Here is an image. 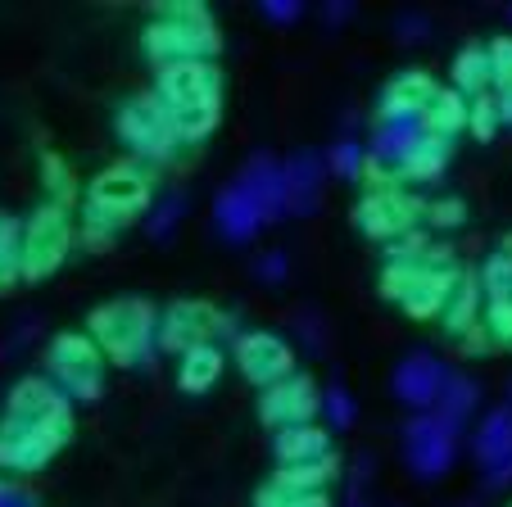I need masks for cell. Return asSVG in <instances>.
I'll return each mask as SVG.
<instances>
[{"mask_svg":"<svg viewBox=\"0 0 512 507\" xmlns=\"http://www.w3.org/2000/svg\"><path fill=\"white\" fill-rule=\"evenodd\" d=\"M254 277H259L263 286H281V281L290 277V259L281 254V249H268V254L254 259Z\"/></svg>","mask_w":512,"mask_h":507,"instance_id":"b9f144b4","label":"cell"},{"mask_svg":"<svg viewBox=\"0 0 512 507\" xmlns=\"http://www.w3.org/2000/svg\"><path fill=\"white\" fill-rule=\"evenodd\" d=\"M449 376H454V372H449V367L440 363V358L426 354V349H417V354L399 358L395 376H390V390H395V399H399V403H408L413 412H431V408H435V399L445 394Z\"/></svg>","mask_w":512,"mask_h":507,"instance_id":"2e32d148","label":"cell"},{"mask_svg":"<svg viewBox=\"0 0 512 507\" xmlns=\"http://www.w3.org/2000/svg\"><path fill=\"white\" fill-rule=\"evenodd\" d=\"M395 37L404 41V46H417V41L431 37V19H426V14H417V10L399 14V19H395Z\"/></svg>","mask_w":512,"mask_h":507,"instance_id":"7bdbcfd3","label":"cell"},{"mask_svg":"<svg viewBox=\"0 0 512 507\" xmlns=\"http://www.w3.org/2000/svg\"><path fill=\"white\" fill-rule=\"evenodd\" d=\"M272 458L277 467H313V462H331V431L309 421V426H290V431H272Z\"/></svg>","mask_w":512,"mask_h":507,"instance_id":"44dd1931","label":"cell"},{"mask_svg":"<svg viewBox=\"0 0 512 507\" xmlns=\"http://www.w3.org/2000/svg\"><path fill=\"white\" fill-rule=\"evenodd\" d=\"M295 335H300L313 354H322V349H327V322H322L318 313H300V317H295Z\"/></svg>","mask_w":512,"mask_h":507,"instance_id":"ee69618b","label":"cell"},{"mask_svg":"<svg viewBox=\"0 0 512 507\" xmlns=\"http://www.w3.org/2000/svg\"><path fill=\"white\" fill-rule=\"evenodd\" d=\"M463 127H467V100L458 96L454 87H440V96H435L431 109H426V132L454 141Z\"/></svg>","mask_w":512,"mask_h":507,"instance_id":"83f0119b","label":"cell"},{"mask_svg":"<svg viewBox=\"0 0 512 507\" xmlns=\"http://www.w3.org/2000/svg\"><path fill=\"white\" fill-rule=\"evenodd\" d=\"M259 14L268 23H277V28H286V23H300L304 19V5H300V0H263Z\"/></svg>","mask_w":512,"mask_h":507,"instance_id":"f6af8a7d","label":"cell"},{"mask_svg":"<svg viewBox=\"0 0 512 507\" xmlns=\"http://www.w3.org/2000/svg\"><path fill=\"white\" fill-rule=\"evenodd\" d=\"M218 322H223V313H218L213 304H200V299H177V304H168L164 313H159V326H155L159 354L182 358L186 349H195V345H213Z\"/></svg>","mask_w":512,"mask_h":507,"instance_id":"8fae6325","label":"cell"},{"mask_svg":"<svg viewBox=\"0 0 512 507\" xmlns=\"http://www.w3.org/2000/svg\"><path fill=\"white\" fill-rule=\"evenodd\" d=\"M476 403H481V385L472 381V376H449V385H445V394H440V399H435V417H445L449 426H458V431H463V421L472 417L476 412Z\"/></svg>","mask_w":512,"mask_h":507,"instance_id":"4316f807","label":"cell"},{"mask_svg":"<svg viewBox=\"0 0 512 507\" xmlns=\"http://www.w3.org/2000/svg\"><path fill=\"white\" fill-rule=\"evenodd\" d=\"M463 349H467V354H485V349H490V335H485L481 326H476V331H467V335H463Z\"/></svg>","mask_w":512,"mask_h":507,"instance_id":"f907efd6","label":"cell"},{"mask_svg":"<svg viewBox=\"0 0 512 507\" xmlns=\"http://www.w3.org/2000/svg\"><path fill=\"white\" fill-rule=\"evenodd\" d=\"M454 91L463 100H476V96H485V91L494 87L490 82V55H485V46H467V50H458V59H454Z\"/></svg>","mask_w":512,"mask_h":507,"instance_id":"484cf974","label":"cell"},{"mask_svg":"<svg viewBox=\"0 0 512 507\" xmlns=\"http://www.w3.org/2000/svg\"><path fill=\"white\" fill-rule=\"evenodd\" d=\"M422 213H426V204L417 200V195L390 186V191L363 195V204L354 209V227L368 240H395V236H404V231L422 227Z\"/></svg>","mask_w":512,"mask_h":507,"instance_id":"30bf717a","label":"cell"},{"mask_svg":"<svg viewBox=\"0 0 512 507\" xmlns=\"http://www.w3.org/2000/svg\"><path fill=\"white\" fill-rule=\"evenodd\" d=\"M508 399H512V385H508Z\"/></svg>","mask_w":512,"mask_h":507,"instance_id":"f5cc1de1","label":"cell"},{"mask_svg":"<svg viewBox=\"0 0 512 507\" xmlns=\"http://www.w3.org/2000/svg\"><path fill=\"white\" fill-rule=\"evenodd\" d=\"M426 249H431V240H426L422 227L404 231V236L386 240V268H408V263H422Z\"/></svg>","mask_w":512,"mask_h":507,"instance_id":"d590c367","label":"cell"},{"mask_svg":"<svg viewBox=\"0 0 512 507\" xmlns=\"http://www.w3.org/2000/svg\"><path fill=\"white\" fill-rule=\"evenodd\" d=\"M186 209H191L186 191H164L155 204H150V213H145V231H150L155 240H168L177 227H182Z\"/></svg>","mask_w":512,"mask_h":507,"instance_id":"4dcf8cb0","label":"cell"},{"mask_svg":"<svg viewBox=\"0 0 512 507\" xmlns=\"http://www.w3.org/2000/svg\"><path fill=\"white\" fill-rule=\"evenodd\" d=\"M476 281H481L485 299H512V254L508 249H503V254H490Z\"/></svg>","mask_w":512,"mask_h":507,"instance_id":"836d02e7","label":"cell"},{"mask_svg":"<svg viewBox=\"0 0 512 507\" xmlns=\"http://www.w3.org/2000/svg\"><path fill=\"white\" fill-rule=\"evenodd\" d=\"M141 46L159 68L195 64V59L218 55V28L200 0H164L155 23L141 32Z\"/></svg>","mask_w":512,"mask_h":507,"instance_id":"3957f363","label":"cell"},{"mask_svg":"<svg viewBox=\"0 0 512 507\" xmlns=\"http://www.w3.org/2000/svg\"><path fill=\"white\" fill-rule=\"evenodd\" d=\"M508 14H512V10H508Z\"/></svg>","mask_w":512,"mask_h":507,"instance_id":"db71d44e","label":"cell"},{"mask_svg":"<svg viewBox=\"0 0 512 507\" xmlns=\"http://www.w3.org/2000/svg\"><path fill=\"white\" fill-rule=\"evenodd\" d=\"M5 421H23V426H73V403L55 390L50 376H23L5 394Z\"/></svg>","mask_w":512,"mask_h":507,"instance_id":"9a60e30c","label":"cell"},{"mask_svg":"<svg viewBox=\"0 0 512 507\" xmlns=\"http://www.w3.org/2000/svg\"><path fill=\"white\" fill-rule=\"evenodd\" d=\"M0 507H37V498H32L23 485H14V480L0 476Z\"/></svg>","mask_w":512,"mask_h":507,"instance_id":"7dc6e473","label":"cell"},{"mask_svg":"<svg viewBox=\"0 0 512 507\" xmlns=\"http://www.w3.org/2000/svg\"><path fill=\"white\" fill-rule=\"evenodd\" d=\"M426 222H431V227H463L467 222V204L458 200V195H445V200H431L426 204V213H422Z\"/></svg>","mask_w":512,"mask_h":507,"instance_id":"ab89813d","label":"cell"},{"mask_svg":"<svg viewBox=\"0 0 512 507\" xmlns=\"http://www.w3.org/2000/svg\"><path fill=\"white\" fill-rule=\"evenodd\" d=\"M440 96L435 77L413 68V73H399L377 100V123H426V109Z\"/></svg>","mask_w":512,"mask_h":507,"instance_id":"ac0fdd59","label":"cell"},{"mask_svg":"<svg viewBox=\"0 0 512 507\" xmlns=\"http://www.w3.org/2000/svg\"><path fill=\"white\" fill-rule=\"evenodd\" d=\"M114 127L127 150L136 154V163H145V168L177 159V150H182V141H177V132H173V118H168V109L159 105L155 96H132L118 109Z\"/></svg>","mask_w":512,"mask_h":507,"instance_id":"8992f818","label":"cell"},{"mask_svg":"<svg viewBox=\"0 0 512 507\" xmlns=\"http://www.w3.org/2000/svg\"><path fill=\"white\" fill-rule=\"evenodd\" d=\"M41 177H46L55 204H64L68 195H73V173L64 168V159H59V154H46V159H41Z\"/></svg>","mask_w":512,"mask_h":507,"instance_id":"60d3db41","label":"cell"},{"mask_svg":"<svg viewBox=\"0 0 512 507\" xmlns=\"http://www.w3.org/2000/svg\"><path fill=\"white\" fill-rule=\"evenodd\" d=\"M458 286L454 268H426V263H408V268H386L381 272V290L386 299H399L408 317L426 322V317H440Z\"/></svg>","mask_w":512,"mask_h":507,"instance_id":"ba28073f","label":"cell"},{"mask_svg":"<svg viewBox=\"0 0 512 507\" xmlns=\"http://www.w3.org/2000/svg\"><path fill=\"white\" fill-rule=\"evenodd\" d=\"M159 313L150 299H114V304H100L91 313V340L105 358H114L127 372H150L159 358V340H155Z\"/></svg>","mask_w":512,"mask_h":507,"instance_id":"7a4b0ae2","label":"cell"},{"mask_svg":"<svg viewBox=\"0 0 512 507\" xmlns=\"http://www.w3.org/2000/svg\"><path fill=\"white\" fill-rule=\"evenodd\" d=\"M254 507H331V498L327 494H286L277 485H263Z\"/></svg>","mask_w":512,"mask_h":507,"instance_id":"74e56055","label":"cell"},{"mask_svg":"<svg viewBox=\"0 0 512 507\" xmlns=\"http://www.w3.org/2000/svg\"><path fill=\"white\" fill-rule=\"evenodd\" d=\"M73 426H23L0 417V471H41L64 449Z\"/></svg>","mask_w":512,"mask_h":507,"instance_id":"7c38bea8","label":"cell"},{"mask_svg":"<svg viewBox=\"0 0 512 507\" xmlns=\"http://www.w3.org/2000/svg\"><path fill=\"white\" fill-rule=\"evenodd\" d=\"M241 186L254 195V204L263 209L268 222L286 213V177H281V163L272 159V154H254V159L245 163Z\"/></svg>","mask_w":512,"mask_h":507,"instance_id":"7402d4cb","label":"cell"},{"mask_svg":"<svg viewBox=\"0 0 512 507\" xmlns=\"http://www.w3.org/2000/svg\"><path fill=\"white\" fill-rule=\"evenodd\" d=\"M232 354H236L241 376L250 385H259V390L295 376V349H290V340H281L277 331H241Z\"/></svg>","mask_w":512,"mask_h":507,"instance_id":"5bb4252c","label":"cell"},{"mask_svg":"<svg viewBox=\"0 0 512 507\" xmlns=\"http://www.w3.org/2000/svg\"><path fill=\"white\" fill-rule=\"evenodd\" d=\"M494 114H499V123H512V87L494 96Z\"/></svg>","mask_w":512,"mask_h":507,"instance_id":"816d5d0a","label":"cell"},{"mask_svg":"<svg viewBox=\"0 0 512 507\" xmlns=\"http://www.w3.org/2000/svg\"><path fill=\"white\" fill-rule=\"evenodd\" d=\"M481 308H485V295H481V281L476 277H458V286H454V295H449V304H445V331L454 335V340H463L467 331H476L481 326Z\"/></svg>","mask_w":512,"mask_h":507,"instance_id":"cb8c5ba5","label":"cell"},{"mask_svg":"<svg viewBox=\"0 0 512 507\" xmlns=\"http://www.w3.org/2000/svg\"><path fill=\"white\" fill-rule=\"evenodd\" d=\"M322 163H327V168L340 177V182H363V173H368V150H363V141L345 136V141L331 145Z\"/></svg>","mask_w":512,"mask_h":507,"instance_id":"1f68e13d","label":"cell"},{"mask_svg":"<svg viewBox=\"0 0 512 507\" xmlns=\"http://www.w3.org/2000/svg\"><path fill=\"white\" fill-rule=\"evenodd\" d=\"M481 331L490 335V345L512 349V299H485V308H481Z\"/></svg>","mask_w":512,"mask_h":507,"instance_id":"e575fe53","label":"cell"},{"mask_svg":"<svg viewBox=\"0 0 512 507\" xmlns=\"http://www.w3.org/2000/svg\"><path fill=\"white\" fill-rule=\"evenodd\" d=\"M404 462L417 480H440L458 462V426L435 412H417L404 426Z\"/></svg>","mask_w":512,"mask_h":507,"instance_id":"9c48e42d","label":"cell"},{"mask_svg":"<svg viewBox=\"0 0 512 507\" xmlns=\"http://www.w3.org/2000/svg\"><path fill=\"white\" fill-rule=\"evenodd\" d=\"M472 458L481 462L485 485L490 489L512 485V408L485 412L476 435H472Z\"/></svg>","mask_w":512,"mask_h":507,"instance_id":"e0dca14e","label":"cell"},{"mask_svg":"<svg viewBox=\"0 0 512 507\" xmlns=\"http://www.w3.org/2000/svg\"><path fill=\"white\" fill-rule=\"evenodd\" d=\"M331 476H336V458L313 462V467H277V476H272L268 485L286 489V494H327Z\"/></svg>","mask_w":512,"mask_h":507,"instance_id":"f1b7e54d","label":"cell"},{"mask_svg":"<svg viewBox=\"0 0 512 507\" xmlns=\"http://www.w3.org/2000/svg\"><path fill=\"white\" fill-rule=\"evenodd\" d=\"M354 19V5H349V0H331L327 10H322V23H327V28H340V23H349Z\"/></svg>","mask_w":512,"mask_h":507,"instance_id":"681fc988","label":"cell"},{"mask_svg":"<svg viewBox=\"0 0 512 507\" xmlns=\"http://www.w3.org/2000/svg\"><path fill=\"white\" fill-rule=\"evenodd\" d=\"M19 263H23V218L0 209V295L19 281Z\"/></svg>","mask_w":512,"mask_h":507,"instance_id":"f546056e","label":"cell"},{"mask_svg":"<svg viewBox=\"0 0 512 507\" xmlns=\"http://www.w3.org/2000/svg\"><path fill=\"white\" fill-rule=\"evenodd\" d=\"M155 191H150V168L145 163H118L109 173L96 177L87 191V209H82V240L91 249H105L118 240V231L132 227L141 213H150Z\"/></svg>","mask_w":512,"mask_h":507,"instance_id":"6da1fadb","label":"cell"},{"mask_svg":"<svg viewBox=\"0 0 512 507\" xmlns=\"http://www.w3.org/2000/svg\"><path fill=\"white\" fill-rule=\"evenodd\" d=\"M467 127L476 132V141H494V132H499V114H494V96L485 91V96L467 100Z\"/></svg>","mask_w":512,"mask_h":507,"instance_id":"8d00e7d4","label":"cell"},{"mask_svg":"<svg viewBox=\"0 0 512 507\" xmlns=\"http://www.w3.org/2000/svg\"><path fill=\"white\" fill-rule=\"evenodd\" d=\"M150 96H155L168 114H218V109H223V73H218L213 59L168 64V68H159Z\"/></svg>","mask_w":512,"mask_h":507,"instance_id":"52a82bcc","label":"cell"},{"mask_svg":"<svg viewBox=\"0 0 512 507\" xmlns=\"http://www.w3.org/2000/svg\"><path fill=\"white\" fill-rule=\"evenodd\" d=\"M368 471H372V462H368V458H358V476H354V485H349V507H368V498H363Z\"/></svg>","mask_w":512,"mask_h":507,"instance_id":"c3c4849f","label":"cell"},{"mask_svg":"<svg viewBox=\"0 0 512 507\" xmlns=\"http://www.w3.org/2000/svg\"><path fill=\"white\" fill-rule=\"evenodd\" d=\"M322 417H327V431H349L358 421V403L345 385H327L322 390Z\"/></svg>","mask_w":512,"mask_h":507,"instance_id":"d6a6232c","label":"cell"},{"mask_svg":"<svg viewBox=\"0 0 512 507\" xmlns=\"http://www.w3.org/2000/svg\"><path fill=\"white\" fill-rule=\"evenodd\" d=\"M223 367V345H195L177 358V385H182V394H209L223 376Z\"/></svg>","mask_w":512,"mask_h":507,"instance_id":"603a6c76","label":"cell"},{"mask_svg":"<svg viewBox=\"0 0 512 507\" xmlns=\"http://www.w3.org/2000/svg\"><path fill=\"white\" fill-rule=\"evenodd\" d=\"M46 376L68 403H96L105 394V354L91 335L64 331L46 345Z\"/></svg>","mask_w":512,"mask_h":507,"instance_id":"277c9868","label":"cell"},{"mask_svg":"<svg viewBox=\"0 0 512 507\" xmlns=\"http://www.w3.org/2000/svg\"><path fill=\"white\" fill-rule=\"evenodd\" d=\"M37 331H41V322H37V317H23V322L14 326V335H10V340L0 345V358H14V354H19V349L28 345V340H32V335H37Z\"/></svg>","mask_w":512,"mask_h":507,"instance_id":"bcb514c9","label":"cell"},{"mask_svg":"<svg viewBox=\"0 0 512 507\" xmlns=\"http://www.w3.org/2000/svg\"><path fill=\"white\" fill-rule=\"evenodd\" d=\"M449 159H454V141H445V136H422V145L413 150V159L404 163V173H399V182H435V177L449 168Z\"/></svg>","mask_w":512,"mask_h":507,"instance_id":"d4e9b609","label":"cell"},{"mask_svg":"<svg viewBox=\"0 0 512 507\" xmlns=\"http://www.w3.org/2000/svg\"><path fill=\"white\" fill-rule=\"evenodd\" d=\"M322 412V390L309 372H295L286 381L268 385L259 399V421L272 431H290V426H309Z\"/></svg>","mask_w":512,"mask_h":507,"instance_id":"4fadbf2b","label":"cell"},{"mask_svg":"<svg viewBox=\"0 0 512 507\" xmlns=\"http://www.w3.org/2000/svg\"><path fill=\"white\" fill-rule=\"evenodd\" d=\"M213 227H218L223 240L245 245V240H254L263 227H268V218H263V209L254 204V195L245 191L241 182H232L223 195H218V204H213Z\"/></svg>","mask_w":512,"mask_h":507,"instance_id":"ffe728a7","label":"cell"},{"mask_svg":"<svg viewBox=\"0 0 512 507\" xmlns=\"http://www.w3.org/2000/svg\"><path fill=\"white\" fill-rule=\"evenodd\" d=\"M485 55H490V82L499 91H508L512 87V37H494L485 46Z\"/></svg>","mask_w":512,"mask_h":507,"instance_id":"f35d334b","label":"cell"},{"mask_svg":"<svg viewBox=\"0 0 512 507\" xmlns=\"http://www.w3.org/2000/svg\"><path fill=\"white\" fill-rule=\"evenodd\" d=\"M286 177V213L290 218H313L322 204V182H327V163L318 150L290 154V163H281Z\"/></svg>","mask_w":512,"mask_h":507,"instance_id":"d6986e66","label":"cell"},{"mask_svg":"<svg viewBox=\"0 0 512 507\" xmlns=\"http://www.w3.org/2000/svg\"><path fill=\"white\" fill-rule=\"evenodd\" d=\"M68 249H73V218L64 204H41L32 218H23V263L19 281H46L64 268Z\"/></svg>","mask_w":512,"mask_h":507,"instance_id":"5b68a950","label":"cell"}]
</instances>
